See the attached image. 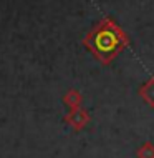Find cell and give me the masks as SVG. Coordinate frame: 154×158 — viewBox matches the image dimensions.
<instances>
[]
</instances>
